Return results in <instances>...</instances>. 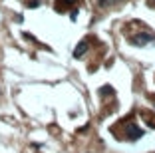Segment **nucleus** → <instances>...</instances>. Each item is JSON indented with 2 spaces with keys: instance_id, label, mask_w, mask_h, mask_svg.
Wrapping results in <instances>:
<instances>
[{
  "instance_id": "nucleus-1",
  "label": "nucleus",
  "mask_w": 155,
  "mask_h": 153,
  "mask_svg": "<svg viewBox=\"0 0 155 153\" xmlns=\"http://www.w3.org/2000/svg\"><path fill=\"white\" fill-rule=\"evenodd\" d=\"M125 137H127V139H131V141H135V139H139V137H143V129H139L135 123H127Z\"/></svg>"
},
{
  "instance_id": "nucleus-4",
  "label": "nucleus",
  "mask_w": 155,
  "mask_h": 153,
  "mask_svg": "<svg viewBox=\"0 0 155 153\" xmlns=\"http://www.w3.org/2000/svg\"><path fill=\"white\" fill-rule=\"evenodd\" d=\"M76 2H78V0H56V10H60V12H62L64 8L76 4Z\"/></svg>"
},
{
  "instance_id": "nucleus-3",
  "label": "nucleus",
  "mask_w": 155,
  "mask_h": 153,
  "mask_svg": "<svg viewBox=\"0 0 155 153\" xmlns=\"http://www.w3.org/2000/svg\"><path fill=\"white\" fill-rule=\"evenodd\" d=\"M87 46H90V44H87V40H82L80 44L76 46V50H74V56H76V58H80V56H84V54L87 52Z\"/></svg>"
},
{
  "instance_id": "nucleus-5",
  "label": "nucleus",
  "mask_w": 155,
  "mask_h": 153,
  "mask_svg": "<svg viewBox=\"0 0 155 153\" xmlns=\"http://www.w3.org/2000/svg\"><path fill=\"white\" fill-rule=\"evenodd\" d=\"M115 2H119V0H100V6H111Z\"/></svg>"
},
{
  "instance_id": "nucleus-6",
  "label": "nucleus",
  "mask_w": 155,
  "mask_h": 153,
  "mask_svg": "<svg viewBox=\"0 0 155 153\" xmlns=\"http://www.w3.org/2000/svg\"><path fill=\"white\" fill-rule=\"evenodd\" d=\"M153 101H155V95H153Z\"/></svg>"
},
{
  "instance_id": "nucleus-2",
  "label": "nucleus",
  "mask_w": 155,
  "mask_h": 153,
  "mask_svg": "<svg viewBox=\"0 0 155 153\" xmlns=\"http://www.w3.org/2000/svg\"><path fill=\"white\" fill-rule=\"evenodd\" d=\"M153 38H155L153 34H139V36H133V38H131V42H133L135 46H145L147 42H151Z\"/></svg>"
}]
</instances>
